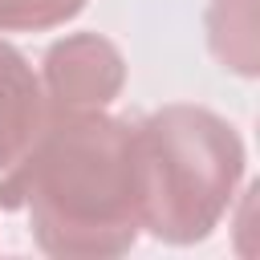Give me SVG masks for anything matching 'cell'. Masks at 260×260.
<instances>
[{
    "label": "cell",
    "mask_w": 260,
    "mask_h": 260,
    "mask_svg": "<svg viewBox=\"0 0 260 260\" xmlns=\"http://www.w3.org/2000/svg\"><path fill=\"white\" fill-rule=\"evenodd\" d=\"M0 207L57 260H114L142 236L138 126L110 110L49 114L32 146L0 171Z\"/></svg>",
    "instance_id": "obj_1"
},
{
    "label": "cell",
    "mask_w": 260,
    "mask_h": 260,
    "mask_svg": "<svg viewBox=\"0 0 260 260\" xmlns=\"http://www.w3.org/2000/svg\"><path fill=\"white\" fill-rule=\"evenodd\" d=\"M138 126V179H142V232L162 244L187 248L207 240L236 203L248 150L240 130L191 102L150 110Z\"/></svg>",
    "instance_id": "obj_2"
},
{
    "label": "cell",
    "mask_w": 260,
    "mask_h": 260,
    "mask_svg": "<svg viewBox=\"0 0 260 260\" xmlns=\"http://www.w3.org/2000/svg\"><path fill=\"white\" fill-rule=\"evenodd\" d=\"M37 77L49 114L110 110L126 85V57L102 32H65L45 49Z\"/></svg>",
    "instance_id": "obj_3"
},
{
    "label": "cell",
    "mask_w": 260,
    "mask_h": 260,
    "mask_svg": "<svg viewBox=\"0 0 260 260\" xmlns=\"http://www.w3.org/2000/svg\"><path fill=\"white\" fill-rule=\"evenodd\" d=\"M49 110L32 61L0 37V171H8L41 134Z\"/></svg>",
    "instance_id": "obj_4"
},
{
    "label": "cell",
    "mask_w": 260,
    "mask_h": 260,
    "mask_svg": "<svg viewBox=\"0 0 260 260\" xmlns=\"http://www.w3.org/2000/svg\"><path fill=\"white\" fill-rule=\"evenodd\" d=\"M203 24L211 57L236 77H256V0H211Z\"/></svg>",
    "instance_id": "obj_5"
},
{
    "label": "cell",
    "mask_w": 260,
    "mask_h": 260,
    "mask_svg": "<svg viewBox=\"0 0 260 260\" xmlns=\"http://www.w3.org/2000/svg\"><path fill=\"white\" fill-rule=\"evenodd\" d=\"M89 0H0V32H49L81 16Z\"/></svg>",
    "instance_id": "obj_6"
}]
</instances>
